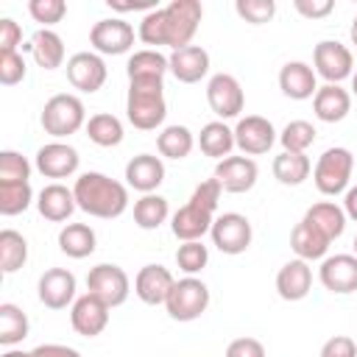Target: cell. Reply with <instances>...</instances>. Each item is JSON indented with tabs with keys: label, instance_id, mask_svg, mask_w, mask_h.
<instances>
[{
	"label": "cell",
	"instance_id": "cell-1",
	"mask_svg": "<svg viewBox=\"0 0 357 357\" xmlns=\"http://www.w3.org/2000/svg\"><path fill=\"white\" fill-rule=\"evenodd\" d=\"M73 192L78 209L100 220H114L128 209V187L98 170L81 173L73 184Z\"/></svg>",
	"mask_w": 357,
	"mask_h": 357
},
{
	"label": "cell",
	"instance_id": "cell-2",
	"mask_svg": "<svg viewBox=\"0 0 357 357\" xmlns=\"http://www.w3.org/2000/svg\"><path fill=\"white\" fill-rule=\"evenodd\" d=\"M126 117L139 131H153L167 117L165 81H128Z\"/></svg>",
	"mask_w": 357,
	"mask_h": 357
},
{
	"label": "cell",
	"instance_id": "cell-3",
	"mask_svg": "<svg viewBox=\"0 0 357 357\" xmlns=\"http://www.w3.org/2000/svg\"><path fill=\"white\" fill-rule=\"evenodd\" d=\"M39 123L45 128V134L56 137V139H64L81 128H86V109H84V100L78 95H70V92H59L53 95L45 106H42V114H39Z\"/></svg>",
	"mask_w": 357,
	"mask_h": 357
},
{
	"label": "cell",
	"instance_id": "cell-4",
	"mask_svg": "<svg viewBox=\"0 0 357 357\" xmlns=\"http://www.w3.org/2000/svg\"><path fill=\"white\" fill-rule=\"evenodd\" d=\"M351 170H354V156L349 148H326L315 167H312V181L318 187L321 195H340L349 190V181H351Z\"/></svg>",
	"mask_w": 357,
	"mask_h": 357
},
{
	"label": "cell",
	"instance_id": "cell-5",
	"mask_svg": "<svg viewBox=\"0 0 357 357\" xmlns=\"http://www.w3.org/2000/svg\"><path fill=\"white\" fill-rule=\"evenodd\" d=\"M209 307V287L198 279V276H184L173 284L167 301H165V310L173 321H181V324H190L195 318H201Z\"/></svg>",
	"mask_w": 357,
	"mask_h": 357
},
{
	"label": "cell",
	"instance_id": "cell-6",
	"mask_svg": "<svg viewBox=\"0 0 357 357\" xmlns=\"http://www.w3.org/2000/svg\"><path fill=\"white\" fill-rule=\"evenodd\" d=\"M204 6L198 0H173L165 6V33H167V47L181 50L192 45V36L201 25Z\"/></svg>",
	"mask_w": 357,
	"mask_h": 357
},
{
	"label": "cell",
	"instance_id": "cell-7",
	"mask_svg": "<svg viewBox=\"0 0 357 357\" xmlns=\"http://www.w3.org/2000/svg\"><path fill=\"white\" fill-rule=\"evenodd\" d=\"M312 70L326 84H340L354 75V56L337 39H324L312 50Z\"/></svg>",
	"mask_w": 357,
	"mask_h": 357
},
{
	"label": "cell",
	"instance_id": "cell-8",
	"mask_svg": "<svg viewBox=\"0 0 357 357\" xmlns=\"http://www.w3.org/2000/svg\"><path fill=\"white\" fill-rule=\"evenodd\" d=\"M209 237H212V245L220 254L237 257V254H243L251 245L254 229H251V220L245 215H240V212H223V215L215 218V223L209 229Z\"/></svg>",
	"mask_w": 357,
	"mask_h": 357
},
{
	"label": "cell",
	"instance_id": "cell-9",
	"mask_svg": "<svg viewBox=\"0 0 357 357\" xmlns=\"http://www.w3.org/2000/svg\"><path fill=\"white\" fill-rule=\"evenodd\" d=\"M86 293L98 296L109 307H120V304H126V298L131 293V279L120 265L100 262V265L89 268V273H86Z\"/></svg>",
	"mask_w": 357,
	"mask_h": 357
},
{
	"label": "cell",
	"instance_id": "cell-10",
	"mask_svg": "<svg viewBox=\"0 0 357 357\" xmlns=\"http://www.w3.org/2000/svg\"><path fill=\"white\" fill-rule=\"evenodd\" d=\"M206 103L218 114V120H223V123L237 117L245 106V95H243L240 81L229 73H215L206 81Z\"/></svg>",
	"mask_w": 357,
	"mask_h": 357
},
{
	"label": "cell",
	"instance_id": "cell-11",
	"mask_svg": "<svg viewBox=\"0 0 357 357\" xmlns=\"http://www.w3.org/2000/svg\"><path fill=\"white\" fill-rule=\"evenodd\" d=\"M276 128L268 117H259V114H245L237 120L234 126V145L240 148L243 156H262L273 148L276 142Z\"/></svg>",
	"mask_w": 357,
	"mask_h": 357
},
{
	"label": "cell",
	"instance_id": "cell-12",
	"mask_svg": "<svg viewBox=\"0 0 357 357\" xmlns=\"http://www.w3.org/2000/svg\"><path fill=\"white\" fill-rule=\"evenodd\" d=\"M89 45L100 56H123L134 47V28L120 17L98 20L89 31Z\"/></svg>",
	"mask_w": 357,
	"mask_h": 357
},
{
	"label": "cell",
	"instance_id": "cell-13",
	"mask_svg": "<svg viewBox=\"0 0 357 357\" xmlns=\"http://www.w3.org/2000/svg\"><path fill=\"white\" fill-rule=\"evenodd\" d=\"M106 61L100 53L95 50H81V53H73L67 59V81L78 89V92H98L103 84H106Z\"/></svg>",
	"mask_w": 357,
	"mask_h": 357
},
{
	"label": "cell",
	"instance_id": "cell-14",
	"mask_svg": "<svg viewBox=\"0 0 357 357\" xmlns=\"http://www.w3.org/2000/svg\"><path fill=\"white\" fill-rule=\"evenodd\" d=\"M36 170L45 176V178H70L78 173V165H81V156L73 145L56 139V142H47L36 151V159H33Z\"/></svg>",
	"mask_w": 357,
	"mask_h": 357
},
{
	"label": "cell",
	"instance_id": "cell-15",
	"mask_svg": "<svg viewBox=\"0 0 357 357\" xmlns=\"http://www.w3.org/2000/svg\"><path fill=\"white\" fill-rule=\"evenodd\" d=\"M75 287H78V282H75L73 271L50 268L39 276L36 293H39V301L47 310H67L70 304H75Z\"/></svg>",
	"mask_w": 357,
	"mask_h": 357
},
{
	"label": "cell",
	"instance_id": "cell-16",
	"mask_svg": "<svg viewBox=\"0 0 357 357\" xmlns=\"http://www.w3.org/2000/svg\"><path fill=\"white\" fill-rule=\"evenodd\" d=\"M257 176H259V167L251 156H226L215 165V173H212V178H218L223 192H234V195L248 192L257 184Z\"/></svg>",
	"mask_w": 357,
	"mask_h": 357
},
{
	"label": "cell",
	"instance_id": "cell-17",
	"mask_svg": "<svg viewBox=\"0 0 357 357\" xmlns=\"http://www.w3.org/2000/svg\"><path fill=\"white\" fill-rule=\"evenodd\" d=\"M109 304H103L98 296L84 293L75 298L73 310H70V324L81 337H98L106 326H109Z\"/></svg>",
	"mask_w": 357,
	"mask_h": 357
},
{
	"label": "cell",
	"instance_id": "cell-18",
	"mask_svg": "<svg viewBox=\"0 0 357 357\" xmlns=\"http://www.w3.org/2000/svg\"><path fill=\"white\" fill-rule=\"evenodd\" d=\"M318 279L335 296L354 293L357 290V257L354 254H335V257L321 259Z\"/></svg>",
	"mask_w": 357,
	"mask_h": 357
},
{
	"label": "cell",
	"instance_id": "cell-19",
	"mask_svg": "<svg viewBox=\"0 0 357 357\" xmlns=\"http://www.w3.org/2000/svg\"><path fill=\"white\" fill-rule=\"evenodd\" d=\"M215 212H209L206 206L195 204V201H187L173 218H170V231L176 240L181 243H192V240H201L204 234H209L212 223H215Z\"/></svg>",
	"mask_w": 357,
	"mask_h": 357
},
{
	"label": "cell",
	"instance_id": "cell-20",
	"mask_svg": "<svg viewBox=\"0 0 357 357\" xmlns=\"http://www.w3.org/2000/svg\"><path fill=\"white\" fill-rule=\"evenodd\" d=\"M165 181V162L162 156L153 153H137L134 159H128L126 165V187L151 195L156 192V187Z\"/></svg>",
	"mask_w": 357,
	"mask_h": 357
},
{
	"label": "cell",
	"instance_id": "cell-21",
	"mask_svg": "<svg viewBox=\"0 0 357 357\" xmlns=\"http://www.w3.org/2000/svg\"><path fill=\"white\" fill-rule=\"evenodd\" d=\"M173 284H176V279H173V273L165 265H145L134 276V293H137V298L142 304H151V307L165 304L167 296H170V290H173Z\"/></svg>",
	"mask_w": 357,
	"mask_h": 357
},
{
	"label": "cell",
	"instance_id": "cell-22",
	"mask_svg": "<svg viewBox=\"0 0 357 357\" xmlns=\"http://www.w3.org/2000/svg\"><path fill=\"white\" fill-rule=\"evenodd\" d=\"M312 290V268L304 259H290L276 273V293L284 301H301Z\"/></svg>",
	"mask_w": 357,
	"mask_h": 357
},
{
	"label": "cell",
	"instance_id": "cell-23",
	"mask_svg": "<svg viewBox=\"0 0 357 357\" xmlns=\"http://www.w3.org/2000/svg\"><path fill=\"white\" fill-rule=\"evenodd\" d=\"M279 89L290 100H307L318 92V75L307 61H287L279 70Z\"/></svg>",
	"mask_w": 357,
	"mask_h": 357
},
{
	"label": "cell",
	"instance_id": "cell-24",
	"mask_svg": "<svg viewBox=\"0 0 357 357\" xmlns=\"http://www.w3.org/2000/svg\"><path fill=\"white\" fill-rule=\"evenodd\" d=\"M36 209H39V215H42L45 220H50V223H64V220H70V215L78 209L75 192L67 190L64 184L53 181V184H47V187L39 190V195H36Z\"/></svg>",
	"mask_w": 357,
	"mask_h": 357
},
{
	"label": "cell",
	"instance_id": "cell-25",
	"mask_svg": "<svg viewBox=\"0 0 357 357\" xmlns=\"http://www.w3.org/2000/svg\"><path fill=\"white\" fill-rule=\"evenodd\" d=\"M167 59L173 78L181 84H198L209 73V53L201 45H187L181 50H173Z\"/></svg>",
	"mask_w": 357,
	"mask_h": 357
},
{
	"label": "cell",
	"instance_id": "cell-26",
	"mask_svg": "<svg viewBox=\"0 0 357 357\" xmlns=\"http://www.w3.org/2000/svg\"><path fill=\"white\" fill-rule=\"evenodd\" d=\"M312 112L321 123H340L351 112V92L340 84H324L312 98Z\"/></svg>",
	"mask_w": 357,
	"mask_h": 357
},
{
	"label": "cell",
	"instance_id": "cell-27",
	"mask_svg": "<svg viewBox=\"0 0 357 357\" xmlns=\"http://www.w3.org/2000/svg\"><path fill=\"white\" fill-rule=\"evenodd\" d=\"M329 245H332V240H329L321 229H315L310 220H304V218H301V220L293 226V231H290V248H293V254H296L298 259H304V262L326 259Z\"/></svg>",
	"mask_w": 357,
	"mask_h": 357
},
{
	"label": "cell",
	"instance_id": "cell-28",
	"mask_svg": "<svg viewBox=\"0 0 357 357\" xmlns=\"http://www.w3.org/2000/svg\"><path fill=\"white\" fill-rule=\"evenodd\" d=\"M25 47L31 50L33 61H36L42 70H59V67L64 64V42H61V36H59L56 31H50V28H39V31L31 36V42H28Z\"/></svg>",
	"mask_w": 357,
	"mask_h": 357
},
{
	"label": "cell",
	"instance_id": "cell-29",
	"mask_svg": "<svg viewBox=\"0 0 357 357\" xmlns=\"http://www.w3.org/2000/svg\"><path fill=\"white\" fill-rule=\"evenodd\" d=\"M126 73H128V81H165V73H170V59L153 47L137 50L128 56Z\"/></svg>",
	"mask_w": 357,
	"mask_h": 357
},
{
	"label": "cell",
	"instance_id": "cell-30",
	"mask_svg": "<svg viewBox=\"0 0 357 357\" xmlns=\"http://www.w3.org/2000/svg\"><path fill=\"white\" fill-rule=\"evenodd\" d=\"M195 142H198L201 153L209 156V159H215V162L231 156V151L237 148V145H234V128H229L223 120L206 123V126L201 128V134H198Z\"/></svg>",
	"mask_w": 357,
	"mask_h": 357
},
{
	"label": "cell",
	"instance_id": "cell-31",
	"mask_svg": "<svg viewBox=\"0 0 357 357\" xmlns=\"http://www.w3.org/2000/svg\"><path fill=\"white\" fill-rule=\"evenodd\" d=\"M304 220H310L315 229H321L329 240H337L346 231V212L335 201H318L304 212Z\"/></svg>",
	"mask_w": 357,
	"mask_h": 357
},
{
	"label": "cell",
	"instance_id": "cell-32",
	"mask_svg": "<svg viewBox=\"0 0 357 357\" xmlns=\"http://www.w3.org/2000/svg\"><path fill=\"white\" fill-rule=\"evenodd\" d=\"M98 245V237H95V229L86 226V223H67L61 226L59 231V248L70 257V259H84L95 251Z\"/></svg>",
	"mask_w": 357,
	"mask_h": 357
},
{
	"label": "cell",
	"instance_id": "cell-33",
	"mask_svg": "<svg viewBox=\"0 0 357 357\" xmlns=\"http://www.w3.org/2000/svg\"><path fill=\"white\" fill-rule=\"evenodd\" d=\"M312 173V162L307 153H287L282 151L276 159H273V178L284 187H298L310 178Z\"/></svg>",
	"mask_w": 357,
	"mask_h": 357
},
{
	"label": "cell",
	"instance_id": "cell-34",
	"mask_svg": "<svg viewBox=\"0 0 357 357\" xmlns=\"http://www.w3.org/2000/svg\"><path fill=\"white\" fill-rule=\"evenodd\" d=\"M195 148V137L187 126H165L156 137V151L165 159H187Z\"/></svg>",
	"mask_w": 357,
	"mask_h": 357
},
{
	"label": "cell",
	"instance_id": "cell-35",
	"mask_svg": "<svg viewBox=\"0 0 357 357\" xmlns=\"http://www.w3.org/2000/svg\"><path fill=\"white\" fill-rule=\"evenodd\" d=\"M86 137L100 148H114L123 142V123L109 112H98L86 120Z\"/></svg>",
	"mask_w": 357,
	"mask_h": 357
},
{
	"label": "cell",
	"instance_id": "cell-36",
	"mask_svg": "<svg viewBox=\"0 0 357 357\" xmlns=\"http://www.w3.org/2000/svg\"><path fill=\"white\" fill-rule=\"evenodd\" d=\"M25 262H28V240L14 229H3L0 231V271L17 273Z\"/></svg>",
	"mask_w": 357,
	"mask_h": 357
},
{
	"label": "cell",
	"instance_id": "cell-37",
	"mask_svg": "<svg viewBox=\"0 0 357 357\" xmlns=\"http://www.w3.org/2000/svg\"><path fill=\"white\" fill-rule=\"evenodd\" d=\"M170 218V206H167V198L151 192V195H142L137 204H134V223L145 231H153L159 229L165 220Z\"/></svg>",
	"mask_w": 357,
	"mask_h": 357
},
{
	"label": "cell",
	"instance_id": "cell-38",
	"mask_svg": "<svg viewBox=\"0 0 357 357\" xmlns=\"http://www.w3.org/2000/svg\"><path fill=\"white\" fill-rule=\"evenodd\" d=\"M28 337V315L17 304H0V343L17 346Z\"/></svg>",
	"mask_w": 357,
	"mask_h": 357
},
{
	"label": "cell",
	"instance_id": "cell-39",
	"mask_svg": "<svg viewBox=\"0 0 357 357\" xmlns=\"http://www.w3.org/2000/svg\"><path fill=\"white\" fill-rule=\"evenodd\" d=\"M315 126L307 123V120H290L282 134H279V142H282V151L287 153H307V148L315 142Z\"/></svg>",
	"mask_w": 357,
	"mask_h": 357
},
{
	"label": "cell",
	"instance_id": "cell-40",
	"mask_svg": "<svg viewBox=\"0 0 357 357\" xmlns=\"http://www.w3.org/2000/svg\"><path fill=\"white\" fill-rule=\"evenodd\" d=\"M33 204V190L31 181L20 184H0V215H20Z\"/></svg>",
	"mask_w": 357,
	"mask_h": 357
},
{
	"label": "cell",
	"instance_id": "cell-41",
	"mask_svg": "<svg viewBox=\"0 0 357 357\" xmlns=\"http://www.w3.org/2000/svg\"><path fill=\"white\" fill-rule=\"evenodd\" d=\"M209 262V248L201 243V240H192V243H181L178 251H176V265L178 271H184L187 276H195L206 268Z\"/></svg>",
	"mask_w": 357,
	"mask_h": 357
},
{
	"label": "cell",
	"instance_id": "cell-42",
	"mask_svg": "<svg viewBox=\"0 0 357 357\" xmlns=\"http://www.w3.org/2000/svg\"><path fill=\"white\" fill-rule=\"evenodd\" d=\"M31 178V162L17 151L0 153V184H20Z\"/></svg>",
	"mask_w": 357,
	"mask_h": 357
},
{
	"label": "cell",
	"instance_id": "cell-43",
	"mask_svg": "<svg viewBox=\"0 0 357 357\" xmlns=\"http://www.w3.org/2000/svg\"><path fill=\"white\" fill-rule=\"evenodd\" d=\"M137 36L145 42V45H167V33H165V8H153L148 11L142 20H139V28H137Z\"/></svg>",
	"mask_w": 357,
	"mask_h": 357
},
{
	"label": "cell",
	"instance_id": "cell-44",
	"mask_svg": "<svg viewBox=\"0 0 357 357\" xmlns=\"http://www.w3.org/2000/svg\"><path fill=\"white\" fill-rule=\"evenodd\" d=\"M234 11L240 20L251 22V25H262V22H271L273 14H276V3L273 0H237L234 3Z\"/></svg>",
	"mask_w": 357,
	"mask_h": 357
},
{
	"label": "cell",
	"instance_id": "cell-45",
	"mask_svg": "<svg viewBox=\"0 0 357 357\" xmlns=\"http://www.w3.org/2000/svg\"><path fill=\"white\" fill-rule=\"evenodd\" d=\"M28 14H31L36 22H42L45 28L53 31V25L61 22L64 14H67V3H64V0H31V3H28Z\"/></svg>",
	"mask_w": 357,
	"mask_h": 357
},
{
	"label": "cell",
	"instance_id": "cell-46",
	"mask_svg": "<svg viewBox=\"0 0 357 357\" xmlns=\"http://www.w3.org/2000/svg\"><path fill=\"white\" fill-rule=\"evenodd\" d=\"M28 67H25V59L20 53H0V84L3 86H14L25 78Z\"/></svg>",
	"mask_w": 357,
	"mask_h": 357
},
{
	"label": "cell",
	"instance_id": "cell-47",
	"mask_svg": "<svg viewBox=\"0 0 357 357\" xmlns=\"http://www.w3.org/2000/svg\"><path fill=\"white\" fill-rule=\"evenodd\" d=\"M321 357H357V340L349 335H335L321 346Z\"/></svg>",
	"mask_w": 357,
	"mask_h": 357
},
{
	"label": "cell",
	"instance_id": "cell-48",
	"mask_svg": "<svg viewBox=\"0 0 357 357\" xmlns=\"http://www.w3.org/2000/svg\"><path fill=\"white\" fill-rule=\"evenodd\" d=\"M20 42H22L20 22H14L11 17H3L0 20V53H17Z\"/></svg>",
	"mask_w": 357,
	"mask_h": 357
},
{
	"label": "cell",
	"instance_id": "cell-49",
	"mask_svg": "<svg viewBox=\"0 0 357 357\" xmlns=\"http://www.w3.org/2000/svg\"><path fill=\"white\" fill-rule=\"evenodd\" d=\"M226 357H265V346L257 337H237L226 346Z\"/></svg>",
	"mask_w": 357,
	"mask_h": 357
},
{
	"label": "cell",
	"instance_id": "cell-50",
	"mask_svg": "<svg viewBox=\"0 0 357 357\" xmlns=\"http://www.w3.org/2000/svg\"><path fill=\"white\" fill-rule=\"evenodd\" d=\"M293 6L307 20H324V17H329L335 11V3L332 0H296Z\"/></svg>",
	"mask_w": 357,
	"mask_h": 357
},
{
	"label": "cell",
	"instance_id": "cell-51",
	"mask_svg": "<svg viewBox=\"0 0 357 357\" xmlns=\"http://www.w3.org/2000/svg\"><path fill=\"white\" fill-rule=\"evenodd\" d=\"M31 357H81V351H75L73 346H61V343H42L31 351Z\"/></svg>",
	"mask_w": 357,
	"mask_h": 357
},
{
	"label": "cell",
	"instance_id": "cell-52",
	"mask_svg": "<svg viewBox=\"0 0 357 357\" xmlns=\"http://www.w3.org/2000/svg\"><path fill=\"white\" fill-rule=\"evenodd\" d=\"M343 212L349 220H357V184L343 192Z\"/></svg>",
	"mask_w": 357,
	"mask_h": 357
},
{
	"label": "cell",
	"instance_id": "cell-53",
	"mask_svg": "<svg viewBox=\"0 0 357 357\" xmlns=\"http://www.w3.org/2000/svg\"><path fill=\"white\" fill-rule=\"evenodd\" d=\"M109 6H112L114 11H139V8L153 11V8H159L156 3H114V0H109Z\"/></svg>",
	"mask_w": 357,
	"mask_h": 357
},
{
	"label": "cell",
	"instance_id": "cell-54",
	"mask_svg": "<svg viewBox=\"0 0 357 357\" xmlns=\"http://www.w3.org/2000/svg\"><path fill=\"white\" fill-rule=\"evenodd\" d=\"M0 357H31V351H20V349H8V351H3Z\"/></svg>",
	"mask_w": 357,
	"mask_h": 357
},
{
	"label": "cell",
	"instance_id": "cell-55",
	"mask_svg": "<svg viewBox=\"0 0 357 357\" xmlns=\"http://www.w3.org/2000/svg\"><path fill=\"white\" fill-rule=\"evenodd\" d=\"M349 33H351V45L357 47V14H354V20H351V31H349Z\"/></svg>",
	"mask_w": 357,
	"mask_h": 357
},
{
	"label": "cell",
	"instance_id": "cell-56",
	"mask_svg": "<svg viewBox=\"0 0 357 357\" xmlns=\"http://www.w3.org/2000/svg\"><path fill=\"white\" fill-rule=\"evenodd\" d=\"M351 95L357 98V70H354V75H351Z\"/></svg>",
	"mask_w": 357,
	"mask_h": 357
},
{
	"label": "cell",
	"instance_id": "cell-57",
	"mask_svg": "<svg viewBox=\"0 0 357 357\" xmlns=\"http://www.w3.org/2000/svg\"><path fill=\"white\" fill-rule=\"evenodd\" d=\"M354 257H357V234H354Z\"/></svg>",
	"mask_w": 357,
	"mask_h": 357
}]
</instances>
